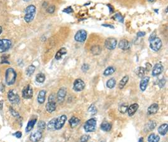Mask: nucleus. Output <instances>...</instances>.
Segmentation results:
<instances>
[{
  "instance_id": "obj_41",
  "label": "nucleus",
  "mask_w": 168,
  "mask_h": 142,
  "mask_svg": "<svg viewBox=\"0 0 168 142\" xmlns=\"http://www.w3.org/2000/svg\"><path fill=\"white\" fill-rule=\"evenodd\" d=\"M90 139V135H82L80 138V142H88V140Z\"/></svg>"
},
{
  "instance_id": "obj_28",
  "label": "nucleus",
  "mask_w": 168,
  "mask_h": 142,
  "mask_svg": "<svg viewBox=\"0 0 168 142\" xmlns=\"http://www.w3.org/2000/svg\"><path fill=\"white\" fill-rule=\"evenodd\" d=\"M36 122H37V119H32V120L29 121L28 124H27V126L26 127V129H25L27 133H29L32 130L33 128V126H34V125H35Z\"/></svg>"
},
{
  "instance_id": "obj_3",
  "label": "nucleus",
  "mask_w": 168,
  "mask_h": 142,
  "mask_svg": "<svg viewBox=\"0 0 168 142\" xmlns=\"http://www.w3.org/2000/svg\"><path fill=\"white\" fill-rule=\"evenodd\" d=\"M56 97L54 93L50 94L48 97V103L46 104V110L49 113H52L56 109Z\"/></svg>"
},
{
  "instance_id": "obj_19",
  "label": "nucleus",
  "mask_w": 168,
  "mask_h": 142,
  "mask_svg": "<svg viewBox=\"0 0 168 142\" xmlns=\"http://www.w3.org/2000/svg\"><path fill=\"white\" fill-rule=\"evenodd\" d=\"M159 106L157 104L154 103L151 105L147 109V114H149V115H152V114H156L159 111Z\"/></svg>"
},
{
  "instance_id": "obj_48",
  "label": "nucleus",
  "mask_w": 168,
  "mask_h": 142,
  "mask_svg": "<svg viewBox=\"0 0 168 142\" xmlns=\"http://www.w3.org/2000/svg\"><path fill=\"white\" fill-rule=\"evenodd\" d=\"M137 35L138 37H142L143 36H145V32H139L137 34Z\"/></svg>"
},
{
  "instance_id": "obj_49",
  "label": "nucleus",
  "mask_w": 168,
  "mask_h": 142,
  "mask_svg": "<svg viewBox=\"0 0 168 142\" xmlns=\"http://www.w3.org/2000/svg\"><path fill=\"white\" fill-rule=\"evenodd\" d=\"M102 26L105 27H108V28L110 29H115V27L112 25V24H102Z\"/></svg>"
},
{
  "instance_id": "obj_18",
  "label": "nucleus",
  "mask_w": 168,
  "mask_h": 142,
  "mask_svg": "<svg viewBox=\"0 0 168 142\" xmlns=\"http://www.w3.org/2000/svg\"><path fill=\"white\" fill-rule=\"evenodd\" d=\"M130 47V42L127 39H122V40L120 41V42H118V47L122 50L127 51L129 49Z\"/></svg>"
},
{
  "instance_id": "obj_50",
  "label": "nucleus",
  "mask_w": 168,
  "mask_h": 142,
  "mask_svg": "<svg viewBox=\"0 0 168 142\" xmlns=\"http://www.w3.org/2000/svg\"><path fill=\"white\" fill-rule=\"evenodd\" d=\"M5 85L3 83H0V91L1 92H3L5 91Z\"/></svg>"
},
{
  "instance_id": "obj_39",
  "label": "nucleus",
  "mask_w": 168,
  "mask_h": 142,
  "mask_svg": "<svg viewBox=\"0 0 168 142\" xmlns=\"http://www.w3.org/2000/svg\"><path fill=\"white\" fill-rule=\"evenodd\" d=\"M88 112L90 113L91 114H95L97 112L96 108L94 105H91V106L88 109Z\"/></svg>"
},
{
  "instance_id": "obj_8",
  "label": "nucleus",
  "mask_w": 168,
  "mask_h": 142,
  "mask_svg": "<svg viewBox=\"0 0 168 142\" xmlns=\"http://www.w3.org/2000/svg\"><path fill=\"white\" fill-rule=\"evenodd\" d=\"M117 45V41L115 38L109 37L106 39L105 42V46L108 50L115 49Z\"/></svg>"
},
{
  "instance_id": "obj_43",
  "label": "nucleus",
  "mask_w": 168,
  "mask_h": 142,
  "mask_svg": "<svg viewBox=\"0 0 168 142\" xmlns=\"http://www.w3.org/2000/svg\"><path fill=\"white\" fill-rule=\"evenodd\" d=\"M89 69H90V66H89V65L86 64V63H85V64L82 65V66H81L82 71H84V72L88 71V70H89Z\"/></svg>"
},
{
  "instance_id": "obj_34",
  "label": "nucleus",
  "mask_w": 168,
  "mask_h": 142,
  "mask_svg": "<svg viewBox=\"0 0 168 142\" xmlns=\"http://www.w3.org/2000/svg\"><path fill=\"white\" fill-rule=\"evenodd\" d=\"M56 118H54L50 120V121L48 123L47 129H48V130L50 131L56 130V129H55V124H56Z\"/></svg>"
},
{
  "instance_id": "obj_44",
  "label": "nucleus",
  "mask_w": 168,
  "mask_h": 142,
  "mask_svg": "<svg viewBox=\"0 0 168 142\" xmlns=\"http://www.w3.org/2000/svg\"><path fill=\"white\" fill-rule=\"evenodd\" d=\"M64 13H68V14H69V13H71L73 12V9L71 7H69L68 8H66L64 10H63L62 11Z\"/></svg>"
},
{
  "instance_id": "obj_2",
  "label": "nucleus",
  "mask_w": 168,
  "mask_h": 142,
  "mask_svg": "<svg viewBox=\"0 0 168 142\" xmlns=\"http://www.w3.org/2000/svg\"><path fill=\"white\" fill-rule=\"evenodd\" d=\"M17 78V73L12 68H8L5 73V81L8 85H12L15 83Z\"/></svg>"
},
{
  "instance_id": "obj_21",
  "label": "nucleus",
  "mask_w": 168,
  "mask_h": 142,
  "mask_svg": "<svg viewBox=\"0 0 168 142\" xmlns=\"http://www.w3.org/2000/svg\"><path fill=\"white\" fill-rule=\"evenodd\" d=\"M139 108V105L137 104H133L128 107L127 109V113L129 114V116H132L135 113V112L137 111Z\"/></svg>"
},
{
  "instance_id": "obj_58",
  "label": "nucleus",
  "mask_w": 168,
  "mask_h": 142,
  "mask_svg": "<svg viewBox=\"0 0 168 142\" xmlns=\"http://www.w3.org/2000/svg\"><path fill=\"white\" fill-rule=\"evenodd\" d=\"M1 42H2V39H0V46H1Z\"/></svg>"
},
{
  "instance_id": "obj_55",
  "label": "nucleus",
  "mask_w": 168,
  "mask_h": 142,
  "mask_svg": "<svg viewBox=\"0 0 168 142\" xmlns=\"http://www.w3.org/2000/svg\"><path fill=\"white\" fill-rule=\"evenodd\" d=\"M1 32H2V27L0 26V34H1Z\"/></svg>"
},
{
  "instance_id": "obj_45",
  "label": "nucleus",
  "mask_w": 168,
  "mask_h": 142,
  "mask_svg": "<svg viewBox=\"0 0 168 142\" xmlns=\"http://www.w3.org/2000/svg\"><path fill=\"white\" fill-rule=\"evenodd\" d=\"M166 80L164 79V78H163V79H161L159 81V83H158L159 87L161 89L163 88V87L165 85V84H166Z\"/></svg>"
},
{
  "instance_id": "obj_40",
  "label": "nucleus",
  "mask_w": 168,
  "mask_h": 142,
  "mask_svg": "<svg viewBox=\"0 0 168 142\" xmlns=\"http://www.w3.org/2000/svg\"><path fill=\"white\" fill-rule=\"evenodd\" d=\"M55 10H56V7H55L54 5H50L49 7H48L47 9V13H50V14H52V13H54Z\"/></svg>"
},
{
  "instance_id": "obj_24",
  "label": "nucleus",
  "mask_w": 168,
  "mask_h": 142,
  "mask_svg": "<svg viewBox=\"0 0 168 142\" xmlns=\"http://www.w3.org/2000/svg\"><path fill=\"white\" fill-rule=\"evenodd\" d=\"M102 47L99 45H95V46H93L91 48V53L93 55H99L102 53Z\"/></svg>"
},
{
  "instance_id": "obj_47",
  "label": "nucleus",
  "mask_w": 168,
  "mask_h": 142,
  "mask_svg": "<svg viewBox=\"0 0 168 142\" xmlns=\"http://www.w3.org/2000/svg\"><path fill=\"white\" fill-rule=\"evenodd\" d=\"M13 135L15 136V137H16L17 138H20L21 137H22V132H20V131H17V132L15 133V134H13Z\"/></svg>"
},
{
  "instance_id": "obj_56",
  "label": "nucleus",
  "mask_w": 168,
  "mask_h": 142,
  "mask_svg": "<svg viewBox=\"0 0 168 142\" xmlns=\"http://www.w3.org/2000/svg\"><path fill=\"white\" fill-rule=\"evenodd\" d=\"M23 1H25V2H29L30 1H31V0H23Z\"/></svg>"
},
{
  "instance_id": "obj_14",
  "label": "nucleus",
  "mask_w": 168,
  "mask_h": 142,
  "mask_svg": "<svg viewBox=\"0 0 168 142\" xmlns=\"http://www.w3.org/2000/svg\"><path fill=\"white\" fill-rule=\"evenodd\" d=\"M163 66L162 65L161 63H157V64H155L154 65L153 68H152V75L154 77H157L163 71Z\"/></svg>"
},
{
  "instance_id": "obj_26",
  "label": "nucleus",
  "mask_w": 168,
  "mask_h": 142,
  "mask_svg": "<svg viewBox=\"0 0 168 142\" xmlns=\"http://www.w3.org/2000/svg\"><path fill=\"white\" fill-rule=\"evenodd\" d=\"M129 77L127 76V75L122 78V79L120 80V83H119V85H118L119 89H123L124 88V87L126 85V84L127 83L128 81H129Z\"/></svg>"
},
{
  "instance_id": "obj_31",
  "label": "nucleus",
  "mask_w": 168,
  "mask_h": 142,
  "mask_svg": "<svg viewBox=\"0 0 168 142\" xmlns=\"http://www.w3.org/2000/svg\"><path fill=\"white\" fill-rule=\"evenodd\" d=\"M135 73L139 78H143V77H144L145 73V68L142 67V66H140V67L137 68L135 71Z\"/></svg>"
},
{
  "instance_id": "obj_51",
  "label": "nucleus",
  "mask_w": 168,
  "mask_h": 142,
  "mask_svg": "<svg viewBox=\"0 0 168 142\" xmlns=\"http://www.w3.org/2000/svg\"><path fill=\"white\" fill-rule=\"evenodd\" d=\"M107 7L109 8V10H110V13H112V12H114V7H112V5H110V4L107 5Z\"/></svg>"
},
{
  "instance_id": "obj_27",
  "label": "nucleus",
  "mask_w": 168,
  "mask_h": 142,
  "mask_svg": "<svg viewBox=\"0 0 168 142\" xmlns=\"http://www.w3.org/2000/svg\"><path fill=\"white\" fill-rule=\"evenodd\" d=\"M115 71V68L114 67V66H108V68H106L105 69V70L103 72V75L107 77L110 76V75H112V74H114Z\"/></svg>"
},
{
  "instance_id": "obj_36",
  "label": "nucleus",
  "mask_w": 168,
  "mask_h": 142,
  "mask_svg": "<svg viewBox=\"0 0 168 142\" xmlns=\"http://www.w3.org/2000/svg\"><path fill=\"white\" fill-rule=\"evenodd\" d=\"M9 110H10V113L11 114V115L13 116V117H16V118H17V119H19V118H20V116L19 113H18V112L15 111V109H13V107H10V109H9Z\"/></svg>"
},
{
  "instance_id": "obj_15",
  "label": "nucleus",
  "mask_w": 168,
  "mask_h": 142,
  "mask_svg": "<svg viewBox=\"0 0 168 142\" xmlns=\"http://www.w3.org/2000/svg\"><path fill=\"white\" fill-rule=\"evenodd\" d=\"M42 137V133L41 131L38 130L32 133L30 135V140L32 142H38L41 140Z\"/></svg>"
},
{
  "instance_id": "obj_42",
  "label": "nucleus",
  "mask_w": 168,
  "mask_h": 142,
  "mask_svg": "<svg viewBox=\"0 0 168 142\" xmlns=\"http://www.w3.org/2000/svg\"><path fill=\"white\" fill-rule=\"evenodd\" d=\"M128 107H128L127 105H122L120 107V109H119V111H120L121 113L124 114L125 113H127Z\"/></svg>"
},
{
  "instance_id": "obj_59",
  "label": "nucleus",
  "mask_w": 168,
  "mask_h": 142,
  "mask_svg": "<svg viewBox=\"0 0 168 142\" xmlns=\"http://www.w3.org/2000/svg\"><path fill=\"white\" fill-rule=\"evenodd\" d=\"M166 13H167V8H166Z\"/></svg>"
},
{
  "instance_id": "obj_7",
  "label": "nucleus",
  "mask_w": 168,
  "mask_h": 142,
  "mask_svg": "<svg viewBox=\"0 0 168 142\" xmlns=\"http://www.w3.org/2000/svg\"><path fill=\"white\" fill-rule=\"evenodd\" d=\"M87 35V32L85 30H79L74 35L75 41L79 42H83L86 40Z\"/></svg>"
},
{
  "instance_id": "obj_33",
  "label": "nucleus",
  "mask_w": 168,
  "mask_h": 142,
  "mask_svg": "<svg viewBox=\"0 0 168 142\" xmlns=\"http://www.w3.org/2000/svg\"><path fill=\"white\" fill-rule=\"evenodd\" d=\"M35 80L39 83H44V81H45V75L44 73H42L37 74V75H36Z\"/></svg>"
},
{
  "instance_id": "obj_16",
  "label": "nucleus",
  "mask_w": 168,
  "mask_h": 142,
  "mask_svg": "<svg viewBox=\"0 0 168 142\" xmlns=\"http://www.w3.org/2000/svg\"><path fill=\"white\" fill-rule=\"evenodd\" d=\"M157 126V123L155 121L151 120L149 121L147 123L145 124V125L144 126V131L145 132H149L151 131L156 127Z\"/></svg>"
},
{
  "instance_id": "obj_20",
  "label": "nucleus",
  "mask_w": 168,
  "mask_h": 142,
  "mask_svg": "<svg viewBox=\"0 0 168 142\" xmlns=\"http://www.w3.org/2000/svg\"><path fill=\"white\" fill-rule=\"evenodd\" d=\"M45 95H46V90H42L39 92L37 97V101L39 104H42L44 103L45 101Z\"/></svg>"
},
{
  "instance_id": "obj_10",
  "label": "nucleus",
  "mask_w": 168,
  "mask_h": 142,
  "mask_svg": "<svg viewBox=\"0 0 168 142\" xmlns=\"http://www.w3.org/2000/svg\"><path fill=\"white\" fill-rule=\"evenodd\" d=\"M67 120V116L66 115H62L56 118V124H55V129L59 130L62 128Z\"/></svg>"
},
{
  "instance_id": "obj_46",
  "label": "nucleus",
  "mask_w": 168,
  "mask_h": 142,
  "mask_svg": "<svg viewBox=\"0 0 168 142\" xmlns=\"http://www.w3.org/2000/svg\"><path fill=\"white\" fill-rule=\"evenodd\" d=\"M151 68H152V65L149 63H147L145 64V70H146L147 71H149L151 70Z\"/></svg>"
},
{
  "instance_id": "obj_1",
  "label": "nucleus",
  "mask_w": 168,
  "mask_h": 142,
  "mask_svg": "<svg viewBox=\"0 0 168 142\" xmlns=\"http://www.w3.org/2000/svg\"><path fill=\"white\" fill-rule=\"evenodd\" d=\"M25 15L24 17V20L27 23L32 22L34 19L36 14V7L34 5H30L25 8Z\"/></svg>"
},
{
  "instance_id": "obj_22",
  "label": "nucleus",
  "mask_w": 168,
  "mask_h": 142,
  "mask_svg": "<svg viewBox=\"0 0 168 142\" xmlns=\"http://www.w3.org/2000/svg\"><path fill=\"white\" fill-rule=\"evenodd\" d=\"M167 129H168L167 124L166 123V124H163V125H161L158 128L159 133L163 136L166 135L167 132Z\"/></svg>"
},
{
  "instance_id": "obj_9",
  "label": "nucleus",
  "mask_w": 168,
  "mask_h": 142,
  "mask_svg": "<svg viewBox=\"0 0 168 142\" xmlns=\"http://www.w3.org/2000/svg\"><path fill=\"white\" fill-rule=\"evenodd\" d=\"M85 88V83L84 81L80 79V78H78V79H76L74 84H73V89H74L76 92H81L82 90H83Z\"/></svg>"
},
{
  "instance_id": "obj_25",
  "label": "nucleus",
  "mask_w": 168,
  "mask_h": 142,
  "mask_svg": "<svg viewBox=\"0 0 168 142\" xmlns=\"http://www.w3.org/2000/svg\"><path fill=\"white\" fill-rule=\"evenodd\" d=\"M69 123L71 128H73L79 125V123H80V119H78V117H72L71 118L69 119Z\"/></svg>"
},
{
  "instance_id": "obj_38",
  "label": "nucleus",
  "mask_w": 168,
  "mask_h": 142,
  "mask_svg": "<svg viewBox=\"0 0 168 142\" xmlns=\"http://www.w3.org/2000/svg\"><path fill=\"white\" fill-rule=\"evenodd\" d=\"M37 127L40 130H44L45 127H46V124H45L44 121H40L37 125Z\"/></svg>"
},
{
  "instance_id": "obj_53",
  "label": "nucleus",
  "mask_w": 168,
  "mask_h": 142,
  "mask_svg": "<svg viewBox=\"0 0 168 142\" xmlns=\"http://www.w3.org/2000/svg\"><path fill=\"white\" fill-rule=\"evenodd\" d=\"M3 101L0 102V111L2 110V109H3Z\"/></svg>"
},
{
  "instance_id": "obj_17",
  "label": "nucleus",
  "mask_w": 168,
  "mask_h": 142,
  "mask_svg": "<svg viewBox=\"0 0 168 142\" xmlns=\"http://www.w3.org/2000/svg\"><path fill=\"white\" fill-rule=\"evenodd\" d=\"M150 80V77H143L142 78V80L140 82V89L142 92L145 91Z\"/></svg>"
},
{
  "instance_id": "obj_29",
  "label": "nucleus",
  "mask_w": 168,
  "mask_h": 142,
  "mask_svg": "<svg viewBox=\"0 0 168 142\" xmlns=\"http://www.w3.org/2000/svg\"><path fill=\"white\" fill-rule=\"evenodd\" d=\"M101 128L104 131H109L112 129V125L108 122H103L101 125Z\"/></svg>"
},
{
  "instance_id": "obj_57",
  "label": "nucleus",
  "mask_w": 168,
  "mask_h": 142,
  "mask_svg": "<svg viewBox=\"0 0 168 142\" xmlns=\"http://www.w3.org/2000/svg\"><path fill=\"white\" fill-rule=\"evenodd\" d=\"M148 1H149V2H153L154 0H148Z\"/></svg>"
},
{
  "instance_id": "obj_52",
  "label": "nucleus",
  "mask_w": 168,
  "mask_h": 142,
  "mask_svg": "<svg viewBox=\"0 0 168 142\" xmlns=\"http://www.w3.org/2000/svg\"><path fill=\"white\" fill-rule=\"evenodd\" d=\"M154 37H155V32H153V33H152V34L151 35L150 37H149V41L151 40V39H154Z\"/></svg>"
},
{
  "instance_id": "obj_32",
  "label": "nucleus",
  "mask_w": 168,
  "mask_h": 142,
  "mask_svg": "<svg viewBox=\"0 0 168 142\" xmlns=\"http://www.w3.org/2000/svg\"><path fill=\"white\" fill-rule=\"evenodd\" d=\"M35 66L34 65H30L28 66V68L26 69V74L27 76H32V75L34 73V72L35 71Z\"/></svg>"
},
{
  "instance_id": "obj_60",
  "label": "nucleus",
  "mask_w": 168,
  "mask_h": 142,
  "mask_svg": "<svg viewBox=\"0 0 168 142\" xmlns=\"http://www.w3.org/2000/svg\"><path fill=\"white\" fill-rule=\"evenodd\" d=\"M101 142H105V141H101Z\"/></svg>"
},
{
  "instance_id": "obj_6",
  "label": "nucleus",
  "mask_w": 168,
  "mask_h": 142,
  "mask_svg": "<svg viewBox=\"0 0 168 142\" xmlns=\"http://www.w3.org/2000/svg\"><path fill=\"white\" fill-rule=\"evenodd\" d=\"M8 99L9 101L13 104H18L20 102L19 95L14 90H10L8 92Z\"/></svg>"
},
{
  "instance_id": "obj_37",
  "label": "nucleus",
  "mask_w": 168,
  "mask_h": 142,
  "mask_svg": "<svg viewBox=\"0 0 168 142\" xmlns=\"http://www.w3.org/2000/svg\"><path fill=\"white\" fill-rule=\"evenodd\" d=\"M113 18H114V19H115L116 20L118 21V22H120L121 23H124V17H122V15L120 13L115 14Z\"/></svg>"
},
{
  "instance_id": "obj_11",
  "label": "nucleus",
  "mask_w": 168,
  "mask_h": 142,
  "mask_svg": "<svg viewBox=\"0 0 168 142\" xmlns=\"http://www.w3.org/2000/svg\"><path fill=\"white\" fill-rule=\"evenodd\" d=\"M22 96L24 99H30L32 98L33 89L30 85H28L24 87V89L22 90Z\"/></svg>"
},
{
  "instance_id": "obj_12",
  "label": "nucleus",
  "mask_w": 168,
  "mask_h": 142,
  "mask_svg": "<svg viewBox=\"0 0 168 142\" xmlns=\"http://www.w3.org/2000/svg\"><path fill=\"white\" fill-rule=\"evenodd\" d=\"M11 46V41L8 39H2L1 44L0 46V53H5L7 51Z\"/></svg>"
},
{
  "instance_id": "obj_23",
  "label": "nucleus",
  "mask_w": 168,
  "mask_h": 142,
  "mask_svg": "<svg viewBox=\"0 0 168 142\" xmlns=\"http://www.w3.org/2000/svg\"><path fill=\"white\" fill-rule=\"evenodd\" d=\"M66 53H67V49L65 47L60 48V49L57 52L55 58H56L57 60H59L62 58V56H64Z\"/></svg>"
},
{
  "instance_id": "obj_4",
  "label": "nucleus",
  "mask_w": 168,
  "mask_h": 142,
  "mask_svg": "<svg viewBox=\"0 0 168 142\" xmlns=\"http://www.w3.org/2000/svg\"><path fill=\"white\" fill-rule=\"evenodd\" d=\"M149 42H150L151 49L154 51H155V52L159 51L162 47V46H163V42H162L161 39L157 37L151 39L149 41Z\"/></svg>"
},
{
  "instance_id": "obj_35",
  "label": "nucleus",
  "mask_w": 168,
  "mask_h": 142,
  "mask_svg": "<svg viewBox=\"0 0 168 142\" xmlns=\"http://www.w3.org/2000/svg\"><path fill=\"white\" fill-rule=\"evenodd\" d=\"M115 85H116V80L114 78L109 79L107 81V82H106V87H107L108 89H110L114 88Z\"/></svg>"
},
{
  "instance_id": "obj_13",
  "label": "nucleus",
  "mask_w": 168,
  "mask_h": 142,
  "mask_svg": "<svg viewBox=\"0 0 168 142\" xmlns=\"http://www.w3.org/2000/svg\"><path fill=\"white\" fill-rule=\"evenodd\" d=\"M66 94H67L66 89L64 88V87H62V88H60L59 90V91H58L57 94V99L58 102H59V103H62L64 101Z\"/></svg>"
},
{
  "instance_id": "obj_54",
  "label": "nucleus",
  "mask_w": 168,
  "mask_h": 142,
  "mask_svg": "<svg viewBox=\"0 0 168 142\" xmlns=\"http://www.w3.org/2000/svg\"><path fill=\"white\" fill-rule=\"evenodd\" d=\"M139 142H143V138H142V137L140 138L139 140Z\"/></svg>"
},
{
  "instance_id": "obj_5",
  "label": "nucleus",
  "mask_w": 168,
  "mask_h": 142,
  "mask_svg": "<svg viewBox=\"0 0 168 142\" xmlns=\"http://www.w3.org/2000/svg\"><path fill=\"white\" fill-rule=\"evenodd\" d=\"M97 120L96 118H91L86 122L84 126V130L87 133L95 131Z\"/></svg>"
},
{
  "instance_id": "obj_30",
  "label": "nucleus",
  "mask_w": 168,
  "mask_h": 142,
  "mask_svg": "<svg viewBox=\"0 0 168 142\" xmlns=\"http://www.w3.org/2000/svg\"><path fill=\"white\" fill-rule=\"evenodd\" d=\"M147 140L149 142H159L160 140V137L157 135L152 133L148 137Z\"/></svg>"
}]
</instances>
